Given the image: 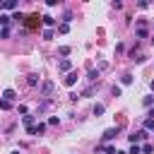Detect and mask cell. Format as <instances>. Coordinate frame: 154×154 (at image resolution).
<instances>
[{
	"label": "cell",
	"instance_id": "cell-1",
	"mask_svg": "<svg viewBox=\"0 0 154 154\" xmlns=\"http://www.w3.org/2000/svg\"><path fill=\"white\" fill-rule=\"evenodd\" d=\"M53 89H55V84H53L51 79L41 82V94H43V96H51V94H53Z\"/></svg>",
	"mask_w": 154,
	"mask_h": 154
},
{
	"label": "cell",
	"instance_id": "cell-2",
	"mask_svg": "<svg viewBox=\"0 0 154 154\" xmlns=\"http://www.w3.org/2000/svg\"><path fill=\"white\" fill-rule=\"evenodd\" d=\"M118 132H120V128H108V130L103 132V137H101V140H103V142H111V140H116V137H118Z\"/></svg>",
	"mask_w": 154,
	"mask_h": 154
},
{
	"label": "cell",
	"instance_id": "cell-3",
	"mask_svg": "<svg viewBox=\"0 0 154 154\" xmlns=\"http://www.w3.org/2000/svg\"><path fill=\"white\" fill-rule=\"evenodd\" d=\"M58 70H60V72H70V70H72V63H70L67 58H63V60L58 63Z\"/></svg>",
	"mask_w": 154,
	"mask_h": 154
},
{
	"label": "cell",
	"instance_id": "cell-4",
	"mask_svg": "<svg viewBox=\"0 0 154 154\" xmlns=\"http://www.w3.org/2000/svg\"><path fill=\"white\" fill-rule=\"evenodd\" d=\"M38 82H41V77H38L36 72H31V75H26V84H29V87H36Z\"/></svg>",
	"mask_w": 154,
	"mask_h": 154
},
{
	"label": "cell",
	"instance_id": "cell-5",
	"mask_svg": "<svg viewBox=\"0 0 154 154\" xmlns=\"http://www.w3.org/2000/svg\"><path fill=\"white\" fill-rule=\"evenodd\" d=\"M2 99H5V101H10V103H12V101H14V99H17V94H14V89H5V91H2Z\"/></svg>",
	"mask_w": 154,
	"mask_h": 154
},
{
	"label": "cell",
	"instance_id": "cell-6",
	"mask_svg": "<svg viewBox=\"0 0 154 154\" xmlns=\"http://www.w3.org/2000/svg\"><path fill=\"white\" fill-rule=\"evenodd\" d=\"M96 152H103V154H116V147H111V144H99V147H96Z\"/></svg>",
	"mask_w": 154,
	"mask_h": 154
},
{
	"label": "cell",
	"instance_id": "cell-7",
	"mask_svg": "<svg viewBox=\"0 0 154 154\" xmlns=\"http://www.w3.org/2000/svg\"><path fill=\"white\" fill-rule=\"evenodd\" d=\"M137 36H140V38H147V26H144V19H140V26H137Z\"/></svg>",
	"mask_w": 154,
	"mask_h": 154
},
{
	"label": "cell",
	"instance_id": "cell-8",
	"mask_svg": "<svg viewBox=\"0 0 154 154\" xmlns=\"http://www.w3.org/2000/svg\"><path fill=\"white\" fill-rule=\"evenodd\" d=\"M75 82H77V72H72V70H70V72H67V77H65V84H67V87H72Z\"/></svg>",
	"mask_w": 154,
	"mask_h": 154
},
{
	"label": "cell",
	"instance_id": "cell-9",
	"mask_svg": "<svg viewBox=\"0 0 154 154\" xmlns=\"http://www.w3.org/2000/svg\"><path fill=\"white\" fill-rule=\"evenodd\" d=\"M38 19H41L38 14H29V17H26V26H36V24H38Z\"/></svg>",
	"mask_w": 154,
	"mask_h": 154
},
{
	"label": "cell",
	"instance_id": "cell-10",
	"mask_svg": "<svg viewBox=\"0 0 154 154\" xmlns=\"http://www.w3.org/2000/svg\"><path fill=\"white\" fill-rule=\"evenodd\" d=\"M2 10H17V0H5L2 2Z\"/></svg>",
	"mask_w": 154,
	"mask_h": 154
},
{
	"label": "cell",
	"instance_id": "cell-11",
	"mask_svg": "<svg viewBox=\"0 0 154 154\" xmlns=\"http://www.w3.org/2000/svg\"><path fill=\"white\" fill-rule=\"evenodd\" d=\"M22 123H24V128H31V125H34V116H31V113H26V116L22 118Z\"/></svg>",
	"mask_w": 154,
	"mask_h": 154
},
{
	"label": "cell",
	"instance_id": "cell-12",
	"mask_svg": "<svg viewBox=\"0 0 154 154\" xmlns=\"http://www.w3.org/2000/svg\"><path fill=\"white\" fill-rule=\"evenodd\" d=\"M140 152H142V154H152V152H154V144H149V142H144V144L140 147Z\"/></svg>",
	"mask_w": 154,
	"mask_h": 154
},
{
	"label": "cell",
	"instance_id": "cell-13",
	"mask_svg": "<svg viewBox=\"0 0 154 154\" xmlns=\"http://www.w3.org/2000/svg\"><path fill=\"white\" fill-rule=\"evenodd\" d=\"M12 22V17L10 14H0V24H2V29H7V24Z\"/></svg>",
	"mask_w": 154,
	"mask_h": 154
},
{
	"label": "cell",
	"instance_id": "cell-14",
	"mask_svg": "<svg viewBox=\"0 0 154 154\" xmlns=\"http://www.w3.org/2000/svg\"><path fill=\"white\" fill-rule=\"evenodd\" d=\"M41 22H43L46 26H53V24H55V19H53L51 14H43V17H41Z\"/></svg>",
	"mask_w": 154,
	"mask_h": 154
},
{
	"label": "cell",
	"instance_id": "cell-15",
	"mask_svg": "<svg viewBox=\"0 0 154 154\" xmlns=\"http://www.w3.org/2000/svg\"><path fill=\"white\" fill-rule=\"evenodd\" d=\"M103 111H106V106H103V103H96V106H94V116H96V118H99V116H103Z\"/></svg>",
	"mask_w": 154,
	"mask_h": 154
},
{
	"label": "cell",
	"instance_id": "cell-16",
	"mask_svg": "<svg viewBox=\"0 0 154 154\" xmlns=\"http://www.w3.org/2000/svg\"><path fill=\"white\" fill-rule=\"evenodd\" d=\"M53 36H55V31H53V29H46V31H43V38H46V41H51Z\"/></svg>",
	"mask_w": 154,
	"mask_h": 154
},
{
	"label": "cell",
	"instance_id": "cell-17",
	"mask_svg": "<svg viewBox=\"0 0 154 154\" xmlns=\"http://www.w3.org/2000/svg\"><path fill=\"white\" fill-rule=\"evenodd\" d=\"M0 108H2V111H10V108H12V103H10V101H5V99H0Z\"/></svg>",
	"mask_w": 154,
	"mask_h": 154
},
{
	"label": "cell",
	"instance_id": "cell-18",
	"mask_svg": "<svg viewBox=\"0 0 154 154\" xmlns=\"http://www.w3.org/2000/svg\"><path fill=\"white\" fill-rule=\"evenodd\" d=\"M144 130H154V118H147L144 120Z\"/></svg>",
	"mask_w": 154,
	"mask_h": 154
},
{
	"label": "cell",
	"instance_id": "cell-19",
	"mask_svg": "<svg viewBox=\"0 0 154 154\" xmlns=\"http://www.w3.org/2000/svg\"><path fill=\"white\" fill-rule=\"evenodd\" d=\"M87 77H89L91 82H94V79H99V70H89V75H87Z\"/></svg>",
	"mask_w": 154,
	"mask_h": 154
},
{
	"label": "cell",
	"instance_id": "cell-20",
	"mask_svg": "<svg viewBox=\"0 0 154 154\" xmlns=\"http://www.w3.org/2000/svg\"><path fill=\"white\" fill-rule=\"evenodd\" d=\"M58 31H60V34H67V31H70V24H60Z\"/></svg>",
	"mask_w": 154,
	"mask_h": 154
},
{
	"label": "cell",
	"instance_id": "cell-21",
	"mask_svg": "<svg viewBox=\"0 0 154 154\" xmlns=\"http://www.w3.org/2000/svg\"><path fill=\"white\" fill-rule=\"evenodd\" d=\"M120 82H123V84H130V82H132V75H123Z\"/></svg>",
	"mask_w": 154,
	"mask_h": 154
},
{
	"label": "cell",
	"instance_id": "cell-22",
	"mask_svg": "<svg viewBox=\"0 0 154 154\" xmlns=\"http://www.w3.org/2000/svg\"><path fill=\"white\" fill-rule=\"evenodd\" d=\"M58 123H60L58 116H51V118H48V125H58Z\"/></svg>",
	"mask_w": 154,
	"mask_h": 154
},
{
	"label": "cell",
	"instance_id": "cell-23",
	"mask_svg": "<svg viewBox=\"0 0 154 154\" xmlns=\"http://www.w3.org/2000/svg\"><path fill=\"white\" fill-rule=\"evenodd\" d=\"M43 132H46V125L38 123V125H36V135H43Z\"/></svg>",
	"mask_w": 154,
	"mask_h": 154
},
{
	"label": "cell",
	"instance_id": "cell-24",
	"mask_svg": "<svg viewBox=\"0 0 154 154\" xmlns=\"http://www.w3.org/2000/svg\"><path fill=\"white\" fill-rule=\"evenodd\" d=\"M128 154H142V152H140V144H132V147H130V152H128Z\"/></svg>",
	"mask_w": 154,
	"mask_h": 154
},
{
	"label": "cell",
	"instance_id": "cell-25",
	"mask_svg": "<svg viewBox=\"0 0 154 154\" xmlns=\"http://www.w3.org/2000/svg\"><path fill=\"white\" fill-rule=\"evenodd\" d=\"M142 103H144V106H152V103H154V99H152V96H144V99H142Z\"/></svg>",
	"mask_w": 154,
	"mask_h": 154
},
{
	"label": "cell",
	"instance_id": "cell-26",
	"mask_svg": "<svg viewBox=\"0 0 154 154\" xmlns=\"http://www.w3.org/2000/svg\"><path fill=\"white\" fill-rule=\"evenodd\" d=\"M10 36V29H0V38H7Z\"/></svg>",
	"mask_w": 154,
	"mask_h": 154
},
{
	"label": "cell",
	"instance_id": "cell-27",
	"mask_svg": "<svg viewBox=\"0 0 154 154\" xmlns=\"http://www.w3.org/2000/svg\"><path fill=\"white\" fill-rule=\"evenodd\" d=\"M149 87H152V91H154V79H152V82H149Z\"/></svg>",
	"mask_w": 154,
	"mask_h": 154
},
{
	"label": "cell",
	"instance_id": "cell-28",
	"mask_svg": "<svg viewBox=\"0 0 154 154\" xmlns=\"http://www.w3.org/2000/svg\"><path fill=\"white\" fill-rule=\"evenodd\" d=\"M116 154H128V152H116Z\"/></svg>",
	"mask_w": 154,
	"mask_h": 154
},
{
	"label": "cell",
	"instance_id": "cell-29",
	"mask_svg": "<svg viewBox=\"0 0 154 154\" xmlns=\"http://www.w3.org/2000/svg\"><path fill=\"white\" fill-rule=\"evenodd\" d=\"M10 154H19V152H10Z\"/></svg>",
	"mask_w": 154,
	"mask_h": 154
},
{
	"label": "cell",
	"instance_id": "cell-30",
	"mask_svg": "<svg viewBox=\"0 0 154 154\" xmlns=\"http://www.w3.org/2000/svg\"><path fill=\"white\" fill-rule=\"evenodd\" d=\"M149 116H154V108H152V113H149Z\"/></svg>",
	"mask_w": 154,
	"mask_h": 154
},
{
	"label": "cell",
	"instance_id": "cell-31",
	"mask_svg": "<svg viewBox=\"0 0 154 154\" xmlns=\"http://www.w3.org/2000/svg\"><path fill=\"white\" fill-rule=\"evenodd\" d=\"M152 43H154V38H152Z\"/></svg>",
	"mask_w": 154,
	"mask_h": 154
}]
</instances>
